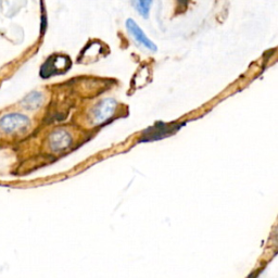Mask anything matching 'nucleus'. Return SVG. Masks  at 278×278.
<instances>
[{
    "label": "nucleus",
    "instance_id": "obj_1",
    "mask_svg": "<svg viewBox=\"0 0 278 278\" xmlns=\"http://www.w3.org/2000/svg\"><path fill=\"white\" fill-rule=\"evenodd\" d=\"M185 125V123H164V122H157L156 124L145 129L141 143H151L160 141V139H163L165 137H169L174 135L175 133L179 132V130Z\"/></svg>",
    "mask_w": 278,
    "mask_h": 278
},
{
    "label": "nucleus",
    "instance_id": "obj_2",
    "mask_svg": "<svg viewBox=\"0 0 278 278\" xmlns=\"http://www.w3.org/2000/svg\"><path fill=\"white\" fill-rule=\"evenodd\" d=\"M30 126V120L20 113H9L0 118V129L7 134H17Z\"/></svg>",
    "mask_w": 278,
    "mask_h": 278
},
{
    "label": "nucleus",
    "instance_id": "obj_3",
    "mask_svg": "<svg viewBox=\"0 0 278 278\" xmlns=\"http://www.w3.org/2000/svg\"><path fill=\"white\" fill-rule=\"evenodd\" d=\"M118 109L117 100L113 98H106L94 107L91 110V120L96 125H101L103 123L112 119L115 111Z\"/></svg>",
    "mask_w": 278,
    "mask_h": 278
},
{
    "label": "nucleus",
    "instance_id": "obj_4",
    "mask_svg": "<svg viewBox=\"0 0 278 278\" xmlns=\"http://www.w3.org/2000/svg\"><path fill=\"white\" fill-rule=\"evenodd\" d=\"M125 25H126L128 33L132 35L134 40L138 44H141L143 47H145L146 49H148L152 52H156L158 50V47L156 46V44L151 42L149 38L147 37V35L144 33L142 27L139 26L133 19H127Z\"/></svg>",
    "mask_w": 278,
    "mask_h": 278
},
{
    "label": "nucleus",
    "instance_id": "obj_5",
    "mask_svg": "<svg viewBox=\"0 0 278 278\" xmlns=\"http://www.w3.org/2000/svg\"><path fill=\"white\" fill-rule=\"evenodd\" d=\"M72 145V136L65 129H56L49 136L50 149L55 152H60L67 149Z\"/></svg>",
    "mask_w": 278,
    "mask_h": 278
},
{
    "label": "nucleus",
    "instance_id": "obj_6",
    "mask_svg": "<svg viewBox=\"0 0 278 278\" xmlns=\"http://www.w3.org/2000/svg\"><path fill=\"white\" fill-rule=\"evenodd\" d=\"M71 67V60L66 56H58L51 58L47 63L45 64V70L47 75H55L64 73Z\"/></svg>",
    "mask_w": 278,
    "mask_h": 278
},
{
    "label": "nucleus",
    "instance_id": "obj_7",
    "mask_svg": "<svg viewBox=\"0 0 278 278\" xmlns=\"http://www.w3.org/2000/svg\"><path fill=\"white\" fill-rule=\"evenodd\" d=\"M44 103V95L40 91H33L22 100V107L26 110H36Z\"/></svg>",
    "mask_w": 278,
    "mask_h": 278
},
{
    "label": "nucleus",
    "instance_id": "obj_8",
    "mask_svg": "<svg viewBox=\"0 0 278 278\" xmlns=\"http://www.w3.org/2000/svg\"><path fill=\"white\" fill-rule=\"evenodd\" d=\"M134 9L139 13L144 19L149 18L150 9L153 4V0H132Z\"/></svg>",
    "mask_w": 278,
    "mask_h": 278
}]
</instances>
